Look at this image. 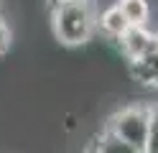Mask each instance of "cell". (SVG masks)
<instances>
[{"instance_id": "6da1fadb", "label": "cell", "mask_w": 158, "mask_h": 153, "mask_svg": "<svg viewBox=\"0 0 158 153\" xmlns=\"http://www.w3.org/2000/svg\"><path fill=\"white\" fill-rule=\"evenodd\" d=\"M54 36L64 46H82L97 33L94 0H64L51 8Z\"/></svg>"}, {"instance_id": "7a4b0ae2", "label": "cell", "mask_w": 158, "mask_h": 153, "mask_svg": "<svg viewBox=\"0 0 158 153\" xmlns=\"http://www.w3.org/2000/svg\"><path fill=\"white\" fill-rule=\"evenodd\" d=\"M148 125H151V105H127L123 110H117L107 120L105 130H110L120 140H125V143H130V146L143 151Z\"/></svg>"}, {"instance_id": "3957f363", "label": "cell", "mask_w": 158, "mask_h": 153, "mask_svg": "<svg viewBox=\"0 0 158 153\" xmlns=\"http://www.w3.org/2000/svg\"><path fill=\"white\" fill-rule=\"evenodd\" d=\"M117 44H120V51L127 61H135L158 44V33H153L148 26H130L117 38Z\"/></svg>"}, {"instance_id": "277c9868", "label": "cell", "mask_w": 158, "mask_h": 153, "mask_svg": "<svg viewBox=\"0 0 158 153\" xmlns=\"http://www.w3.org/2000/svg\"><path fill=\"white\" fill-rule=\"evenodd\" d=\"M127 64H130V74L135 77V82L158 89V44L148 54H143L135 61H127Z\"/></svg>"}, {"instance_id": "5b68a950", "label": "cell", "mask_w": 158, "mask_h": 153, "mask_svg": "<svg viewBox=\"0 0 158 153\" xmlns=\"http://www.w3.org/2000/svg\"><path fill=\"white\" fill-rule=\"evenodd\" d=\"M127 28H130V23L125 20L123 10L117 8L115 3L107 8L105 13H97V31H102V33L110 38V41H117Z\"/></svg>"}, {"instance_id": "8992f818", "label": "cell", "mask_w": 158, "mask_h": 153, "mask_svg": "<svg viewBox=\"0 0 158 153\" xmlns=\"http://www.w3.org/2000/svg\"><path fill=\"white\" fill-rule=\"evenodd\" d=\"M115 5L123 10L125 20L130 26H148V20H151V5H148V0H115Z\"/></svg>"}, {"instance_id": "52a82bcc", "label": "cell", "mask_w": 158, "mask_h": 153, "mask_svg": "<svg viewBox=\"0 0 158 153\" xmlns=\"http://www.w3.org/2000/svg\"><path fill=\"white\" fill-rule=\"evenodd\" d=\"M94 151H97V153H143L140 148H135V146H130V143L120 140L117 135H112L110 130H105L102 135L97 138Z\"/></svg>"}, {"instance_id": "ba28073f", "label": "cell", "mask_w": 158, "mask_h": 153, "mask_svg": "<svg viewBox=\"0 0 158 153\" xmlns=\"http://www.w3.org/2000/svg\"><path fill=\"white\" fill-rule=\"evenodd\" d=\"M143 153H158V105H151V125L143 143Z\"/></svg>"}, {"instance_id": "9c48e42d", "label": "cell", "mask_w": 158, "mask_h": 153, "mask_svg": "<svg viewBox=\"0 0 158 153\" xmlns=\"http://www.w3.org/2000/svg\"><path fill=\"white\" fill-rule=\"evenodd\" d=\"M10 46H13V31L5 18H0V56H5L10 51Z\"/></svg>"}, {"instance_id": "30bf717a", "label": "cell", "mask_w": 158, "mask_h": 153, "mask_svg": "<svg viewBox=\"0 0 158 153\" xmlns=\"http://www.w3.org/2000/svg\"><path fill=\"white\" fill-rule=\"evenodd\" d=\"M59 3H64V0H48V8H54V5H59Z\"/></svg>"}, {"instance_id": "8fae6325", "label": "cell", "mask_w": 158, "mask_h": 153, "mask_svg": "<svg viewBox=\"0 0 158 153\" xmlns=\"http://www.w3.org/2000/svg\"><path fill=\"white\" fill-rule=\"evenodd\" d=\"M84 153H97V151H94V146H92V148H87V151H84Z\"/></svg>"}]
</instances>
